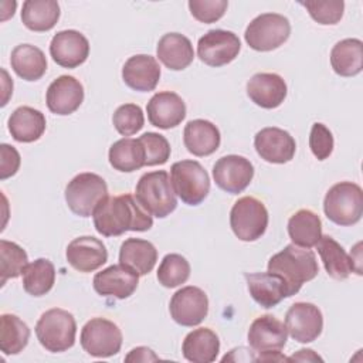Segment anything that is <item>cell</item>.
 Listing matches in <instances>:
<instances>
[{"instance_id":"cell-40","label":"cell","mask_w":363,"mask_h":363,"mask_svg":"<svg viewBox=\"0 0 363 363\" xmlns=\"http://www.w3.org/2000/svg\"><path fill=\"white\" fill-rule=\"evenodd\" d=\"M302 4L309 16L319 24L323 26H333L340 21L343 17L345 3L342 0H308V1H299Z\"/></svg>"},{"instance_id":"cell-25","label":"cell","mask_w":363,"mask_h":363,"mask_svg":"<svg viewBox=\"0 0 363 363\" xmlns=\"http://www.w3.org/2000/svg\"><path fill=\"white\" fill-rule=\"evenodd\" d=\"M247 286L252 299L262 308H274L284 298H289V288L286 282L272 272L245 274Z\"/></svg>"},{"instance_id":"cell-10","label":"cell","mask_w":363,"mask_h":363,"mask_svg":"<svg viewBox=\"0 0 363 363\" xmlns=\"http://www.w3.org/2000/svg\"><path fill=\"white\" fill-rule=\"evenodd\" d=\"M79 340L89 356L111 357L122 347V332L112 320L94 318L84 325Z\"/></svg>"},{"instance_id":"cell-5","label":"cell","mask_w":363,"mask_h":363,"mask_svg":"<svg viewBox=\"0 0 363 363\" xmlns=\"http://www.w3.org/2000/svg\"><path fill=\"white\" fill-rule=\"evenodd\" d=\"M325 216L337 225H353L360 221L363 214L362 187L352 182L333 184L323 200Z\"/></svg>"},{"instance_id":"cell-11","label":"cell","mask_w":363,"mask_h":363,"mask_svg":"<svg viewBox=\"0 0 363 363\" xmlns=\"http://www.w3.org/2000/svg\"><path fill=\"white\" fill-rule=\"evenodd\" d=\"M241 50L237 34L227 30H210L197 43V55L210 67H223L234 61Z\"/></svg>"},{"instance_id":"cell-12","label":"cell","mask_w":363,"mask_h":363,"mask_svg":"<svg viewBox=\"0 0 363 363\" xmlns=\"http://www.w3.org/2000/svg\"><path fill=\"white\" fill-rule=\"evenodd\" d=\"M170 316L182 326L200 325L208 313V298L197 286H184L176 291L169 303Z\"/></svg>"},{"instance_id":"cell-16","label":"cell","mask_w":363,"mask_h":363,"mask_svg":"<svg viewBox=\"0 0 363 363\" xmlns=\"http://www.w3.org/2000/svg\"><path fill=\"white\" fill-rule=\"evenodd\" d=\"M50 54L60 67L77 68L86 61L89 43L86 37L77 30H62L52 37Z\"/></svg>"},{"instance_id":"cell-42","label":"cell","mask_w":363,"mask_h":363,"mask_svg":"<svg viewBox=\"0 0 363 363\" xmlns=\"http://www.w3.org/2000/svg\"><path fill=\"white\" fill-rule=\"evenodd\" d=\"M145 149V166L164 164L170 157V145L167 139L156 132H146L139 136Z\"/></svg>"},{"instance_id":"cell-45","label":"cell","mask_w":363,"mask_h":363,"mask_svg":"<svg viewBox=\"0 0 363 363\" xmlns=\"http://www.w3.org/2000/svg\"><path fill=\"white\" fill-rule=\"evenodd\" d=\"M0 179L4 180L17 173L21 160L18 152L13 146L6 143L0 145Z\"/></svg>"},{"instance_id":"cell-31","label":"cell","mask_w":363,"mask_h":363,"mask_svg":"<svg viewBox=\"0 0 363 363\" xmlns=\"http://www.w3.org/2000/svg\"><path fill=\"white\" fill-rule=\"evenodd\" d=\"M330 65L340 77H354L363 68V43L359 38H345L330 51Z\"/></svg>"},{"instance_id":"cell-32","label":"cell","mask_w":363,"mask_h":363,"mask_svg":"<svg viewBox=\"0 0 363 363\" xmlns=\"http://www.w3.org/2000/svg\"><path fill=\"white\" fill-rule=\"evenodd\" d=\"M288 234L292 244L302 248H312L322 237V221L312 210H298L288 221Z\"/></svg>"},{"instance_id":"cell-34","label":"cell","mask_w":363,"mask_h":363,"mask_svg":"<svg viewBox=\"0 0 363 363\" xmlns=\"http://www.w3.org/2000/svg\"><path fill=\"white\" fill-rule=\"evenodd\" d=\"M60 4L54 0H27L23 3L21 21L31 31H48L60 18Z\"/></svg>"},{"instance_id":"cell-2","label":"cell","mask_w":363,"mask_h":363,"mask_svg":"<svg viewBox=\"0 0 363 363\" xmlns=\"http://www.w3.org/2000/svg\"><path fill=\"white\" fill-rule=\"evenodd\" d=\"M268 272L279 275L286 282L292 296L305 282L312 281L318 275L319 267L315 254L309 248L288 244L282 251L269 258Z\"/></svg>"},{"instance_id":"cell-33","label":"cell","mask_w":363,"mask_h":363,"mask_svg":"<svg viewBox=\"0 0 363 363\" xmlns=\"http://www.w3.org/2000/svg\"><path fill=\"white\" fill-rule=\"evenodd\" d=\"M13 71L26 81H37L47 71V58L44 52L31 44H20L11 51L10 57Z\"/></svg>"},{"instance_id":"cell-4","label":"cell","mask_w":363,"mask_h":363,"mask_svg":"<svg viewBox=\"0 0 363 363\" xmlns=\"http://www.w3.org/2000/svg\"><path fill=\"white\" fill-rule=\"evenodd\" d=\"M35 335L45 350L52 353L65 352L75 343V318L61 308L48 309L40 316L35 325Z\"/></svg>"},{"instance_id":"cell-27","label":"cell","mask_w":363,"mask_h":363,"mask_svg":"<svg viewBox=\"0 0 363 363\" xmlns=\"http://www.w3.org/2000/svg\"><path fill=\"white\" fill-rule=\"evenodd\" d=\"M156 54L162 64L173 71L187 68L194 58L191 41L180 33L164 34L157 43Z\"/></svg>"},{"instance_id":"cell-6","label":"cell","mask_w":363,"mask_h":363,"mask_svg":"<svg viewBox=\"0 0 363 363\" xmlns=\"http://www.w3.org/2000/svg\"><path fill=\"white\" fill-rule=\"evenodd\" d=\"M108 197L105 180L95 173H79L65 187V201L79 217H91L98 204Z\"/></svg>"},{"instance_id":"cell-43","label":"cell","mask_w":363,"mask_h":363,"mask_svg":"<svg viewBox=\"0 0 363 363\" xmlns=\"http://www.w3.org/2000/svg\"><path fill=\"white\" fill-rule=\"evenodd\" d=\"M228 7L227 0H190L189 9L191 16L200 23H216L220 20Z\"/></svg>"},{"instance_id":"cell-46","label":"cell","mask_w":363,"mask_h":363,"mask_svg":"<svg viewBox=\"0 0 363 363\" xmlns=\"http://www.w3.org/2000/svg\"><path fill=\"white\" fill-rule=\"evenodd\" d=\"M126 362H149V360H159V357L153 353L152 349L139 346L129 352V354L125 357Z\"/></svg>"},{"instance_id":"cell-15","label":"cell","mask_w":363,"mask_h":363,"mask_svg":"<svg viewBox=\"0 0 363 363\" xmlns=\"http://www.w3.org/2000/svg\"><path fill=\"white\" fill-rule=\"evenodd\" d=\"M254 147L265 162L282 164L292 160L296 143L289 132L269 126L257 132L254 138Z\"/></svg>"},{"instance_id":"cell-47","label":"cell","mask_w":363,"mask_h":363,"mask_svg":"<svg viewBox=\"0 0 363 363\" xmlns=\"http://www.w3.org/2000/svg\"><path fill=\"white\" fill-rule=\"evenodd\" d=\"M288 360H299V362H308V360H322L320 356H318L312 349H301L296 353H294L291 357H288Z\"/></svg>"},{"instance_id":"cell-1","label":"cell","mask_w":363,"mask_h":363,"mask_svg":"<svg viewBox=\"0 0 363 363\" xmlns=\"http://www.w3.org/2000/svg\"><path fill=\"white\" fill-rule=\"evenodd\" d=\"M92 217L95 230L104 237H116L126 231H147L153 225L152 216L129 193L105 197Z\"/></svg>"},{"instance_id":"cell-13","label":"cell","mask_w":363,"mask_h":363,"mask_svg":"<svg viewBox=\"0 0 363 363\" xmlns=\"http://www.w3.org/2000/svg\"><path fill=\"white\" fill-rule=\"evenodd\" d=\"M285 328L294 340L299 343H311L322 333V312L313 303L295 302L286 311Z\"/></svg>"},{"instance_id":"cell-24","label":"cell","mask_w":363,"mask_h":363,"mask_svg":"<svg viewBox=\"0 0 363 363\" xmlns=\"http://www.w3.org/2000/svg\"><path fill=\"white\" fill-rule=\"evenodd\" d=\"M286 91L284 78L274 72H258L247 82V95L264 109L278 108L286 98Z\"/></svg>"},{"instance_id":"cell-26","label":"cell","mask_w":363,"mask_h":363,"mask_svg":"<svg viewBox=\"0 0 363 363\" xmlns=\"http://www.w3.org/2000/svg\"><path fill=\"white\" fill-rule=\"evenodd\" d=\"M183 142L190 153L203 157L218 149L221 136L218 128L210 121L193 119L184 126Z\"/></svg>"},{"instance_id":"cell-18","label":"cell","mask_w":363,"mask_h":363,"mask_svg":"<svg viewBox=\"0 0 363 363\" xmlns=\"http://www.w3.org/2000/svg\"><path fill=\"white\" fill-rule=\"evenodd\" d=\"M84 101L82 84L71 75L55 78L45 94L48 109L55 115H69L75 112Z\"/></svg>"},{"instance_id":"cell-39","label":"cell","mask_w":363,"mask_h":363,"mask_svg":"<svg viewBox=\"0 0 363 363\" xmlns=\"http://www.w3.org/2000/svg\"><path fill=\"white\" fill-rule=\"evenodd\" d=\"M190 277V264L180 254H167L157 268V281L164 288H176Z\"/></svg>"},{"instance_id":"cell-8","label":"cell","mask_w":363,"mask_h":363,"mask_svg":"<svg viewBox=\"0 0 363 363\" xmlns=\"http://www.w3.org/2000/svg\"><path fill=\"white\" fill-rule=\"evenodd\" d=\"M291 34L289 20L278 13H262L245 28L244 38L255 51H272L282 45Z\"/></svg>"},{"instance_id":"cell-3","label":"cell","mask_w":363,"mask_h":363,"mask_svg":"<svg viewBox=\"0 0 363 363\" xmlns=\"http://www.w3.org/2000/svg\"><path fill=\"white\" fill-rule=\"evenodd\" d=\"M135 197L150 216L157 218L167 217L177 207L172 179L164 170L145 173L136 184Z\"/></svg>"},{"instance_id":"cell-37","label":"cell","mask_w":363,"mask_h":363,"mask_svg":"<svg viewBox=\"0 0 363 363\" xmlns=\"http://www.w3.org/2000/svg\"><path fill=\"white\" fill-rule=\"evenodd\" d=\"M28 326L13 313L0 316V349L4 354H18L28 343Z\"/></svg>"},{"instance_id":"cell-22","label":"cell","mask_w":363,"mask_h":363,"mask_svg":"<svg viewBox=\"0 0 363 363\" xmlns=\"http://www.w3.org/2000/svg\"><path fill=\"white\" fill-rule=\"evenodd\" d=\"M315 247L329 277L335 279H346L352 272L362 275V268L357 265L360 264V259H354L352 254L349 255L332 237L322 235Z\"/></svg>"},{"instance_id":"cell-19","label":"cell","mask_w":363,"mask_h":363,"mask_svg":"<svg viewBox=\"0 0 363 363\" xmlns=\"http://www.w3.org/2000/svg\"><path fill=\"white\" fill-rule=\"evenodd\" d=\"M68 264L79 272H92L108 261L105 244L91 235L74 238L67 247Z\"/></svg>"},{"instance_id":"cell-7","label":"cell","mask_w":363,"mask_h":363,"mask_svg":"<svg viewBox=\"0 0 363 363\" xmlns=\"http://www.w3.org/2000/svg\"><path fill=\"white\" fill-rule=\"evenodd\" d=\"M170 176L174 193L189 206H199L210 191V177L197 160L173 163Z\"/></svg>"},{"instance_id":"cell-9","label":"cell","mask_w":363,"mask_h":363,"mask_svg":"<svg viewBox=\"0 0 363 363\" xmlns=\"http://www.w3.org/2000/svg\"><path fill=\"white\" fill-rule=\"evenodd\" d=\"M230 225L241 241L261 238L268 227V211L264 203L251 196L238 199L230 211Z\"/></svg>"},{"instance_id":"cell-21","label":"cell","mask_w":363,"mask_h":363,"mask_svg":"<svg viewBox=\"0 0 363 363\" xmlns=\"http://www.w3.org/2000/svg\"><path fill=\"white\" fill-rule=\"evenodd\" d=\"M146 112L153 126L170 129L180 125L186 118V104L176 92L162 91L149 99Z\"/></svg>"},{"instance_id":"cell-38","label":"cell","mask_w":363,"mask_h":363,"mask_svg":"<svg viewBox=\"0 0 363 363\" xmlns=\"http://www.w3.org/2000/svg\"><path fill=\"white\" fill-rule=\"evenodd\" d=\"M28 265L27 252L16 242L1 240L0 241V275L1 285L10 278L23 275L24 268Z\"/></svg>"},{"instance_id":"cell-29","label":"cell","mask_w":363,"mask_h":363,"mask_svg":"<svg viewBox=\"0 0 363 363\" xmlns=\"http://www.w3.org/2000/svg\"><path fill=\"white\" fill-rule=\"evenodd\" d=\"M7 125L14 140L31 143L43 136L47 123L41 111L31 106H20L10 115Z\"/></svg>"},{"instance_id":"cell-28","label":"cell","mask_w":363,"mask_h":363,"mask_svg":"<svg viewBox=\"0 0 363 363\" xmlns=\"http://www.w3.org/2000/svg\"><path fill=\"white\" fill-rule=\"evenodd\" d=\"M157 261L156 247L142 238H128L119 250V264L129 268L139 277L149 274Z\"/></svg>"},{"instance_id":"cell-30","label":"cell","mask_w":363,"mask_h":363,"mask_svg":"<svg viewBox=\"0 0 363 363\" xmlns=\"http://www.w3.org/2000/svg\"><path fill=\"white\" fill-rule=\"evenodd\" d=\"M182 352L186 360L193 363H211L220 352L218 336L208 328H199L186 335Z\"/></svg>"},{"instance_id":"cell-20","label":"cell","mask_w":363,"mask_h":363,"mask_svg":"<svg viewBox=\"0 0 363 363\" xmlns=\"http://www.w3.org/2000/svg\"><path fill=\"white\" fill-rule=\"evenodd\" d=\"M138 284L139 275L122 264L111 265L101 272H96L92 281L94 289L99 295L118 299L129 298L136 291Z\"/></svg>"},{"instance_id":"cell-44","label":"cell","mask_w":363,"mask_h":363,"mask_svg":"<svg viewBox=\"0 0 363 363\" xmlns=\"http://www.w3.org/2000/svg\"><path fill=\"white\" fill-rule=\"evenodd\" d=\"M309 147L318 160L328 159L333 152L332 132L323 123H313L309 135Z\"/></svg>"},{"instance_id":"cell-35","label":"cell","mask_w":363,"mask_h":363,"mask_svg":"<svg viewBox=\"0 0 363 363\" xmlns=\"http://www.w3.org/2000/svg\"><path fill=\"white\" fill-rule=\"evenodd\" d=\"M108 159L115 170L130 173L145 166V149L139 138H123L109 147Z\"/></svg>"},{"instance_id":"cell-14","label":"cell","mask_w":363,"mask_h":363,"mask_svg":"<svg viewBox=\"0 0 363 363\" xmlns=\"http://www.w3.org/2000/svg\"><path fill=\"white\" fill-rule=\"evenodd\" d=\"M213 177L221 190L230 194H238L251 183L254 177V166L244 156L227 155L214 163Z\"/></svg>"},{"instance_id":"cell-23","label":"cell","mask_w":363,"mask_h":363,"mask_svg":"<svg viewBox=\"0 0 363 363\" xmlns=\"http://www.w3.org/2000/svg\"><path fill=\"white\" fill-rule=\"evenodd\" d=\"M122 79L133 91H153L160 79V65L152 55H133L123 64Z\"/></svg>"},{"instance_id":"cell-41","label":"cell","mask_w":363,"mask_h":363,"mask_svg":"<svg viewBox=\"0 0 363 363\" xmlns=\"http://www.w3.org/2000/svg\"><path fill=\"white\" fill-rule=\"evenodd\" d=\"M112 122L115 129L123 135V136H130L139 132L143 128L145 123V116L142 112V108L136 104H125L121 105L113 116Z\"/></svg>"},{"instance_id":"cell-17","label":"cell","mask_w":363,"mask_h":363,"mask_svg":"<svg viewBox=\"0 0 363 363\" xmlns=\"http://www.w3.org/2000/svg\"><path fill=\"white\" fill-rule=\"evenodd\" d=\"M248 343L257 353L279 352L286 345L285 323L272 315L257 318L248 329Z\"/></svg>"},{"instance_id":"cell-36","label":"cell","mask_w":363,"mask_h":363,"mask_svg":"<svg viewBox=\"0 0 363 363\" xmlns=\"http://www.w3.org/2000/svg\"><path fill=\"white\" fill-rule=\"evenodd\" d=\"M55 282L54 264L47 258L30 262L23 271V288L31 296H43L51 291Z\"/></svg>"}]
</instances>
